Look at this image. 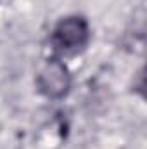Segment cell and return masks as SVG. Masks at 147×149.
<instances>
[{
  "mask_svg": "<svg viewBox=\"0 0 147 149\" xmlns=\"http://www.w3.org/2000/svg\"><path fill=\"white\" fill-rule=\"evenodd\" d=\"M37 85L40 92L50 99H61L71 87V76L68 68L59 61H50L38 73Z\"/></svg>",
  "mask_w": 147,
  "mask_h": 149,
  "instance_id": "2",
  "label": "cell"
},
{
  "mask_svg": "<svg viewBox=\"0 0 147 149\" xmlns=\"http://www.w3.org/2000/svg\"><path fill=\"white\" fill-rule=\"evenodd\" d=\"M88 40V23L80 16H69L61 19L52 33V42L57 49L73 52L81 49Z\"/></svg>",
  "mask_w": 147,
  "mask_h": 149,
  "instance_id": "1",
  "label": "cell"
}]
</instances>
